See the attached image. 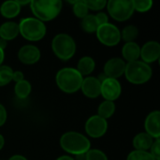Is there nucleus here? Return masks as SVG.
I'll return each instance as SVG.
<instances>
[{
	"mask_svg": "<svg viewBox=\"0 0 160 160\" xmlns=\"http://www.w3.org/2000/svg\"><path fill=\"white\" fill-rule=\"evenodd\" d=\"M61 147L71 155H85L90 150L89 140L78 132H67L60 139Z\"/></svg>",
	"mask_w": 160,
	"mask_h": 160,
	"instance_id": "1",
	"label": "nucleus"
},
{
	"mask_svg": "<svg viewBox=\"0 0 160 160\" xmlns=\"http://www.w3.org/2000/svg\"><path fill=\"white\" fill-rule=\"evenodd\" d=\"M30 5L32 12L41 22L54 19L62 8V2L59 0H33Z\"/></svg>",
	"mask_w": 160,
	"mask_h": 160,
	"instance_id": "2",
	"label": "nucleus"
},
{
	"mask_svg": "<svg viewBox=\"0 0 160 160\" xmlns=\"http://www.w3.org/2000/svg\"><path fill=\"white\" fill-rule=\"evenodd\" d=\"M82 76L78 72L76 68H66L58 71L56 75V82L58 87L65 93L77 92L82 82Z\"/></svg>",
	"mask_w": 160,
	"mask_h": 160,
	"instance_id": "3",
	"label": "nucleus"
},
{
	"mask_svg": "<svg viewBox=\"0 0 160 160\" xmlns=\"http://www.w3.org/2000/svg\"><path fill=\"white\" fill-rule=\"evenodd\" d=\"M125 74L129 82L134 84H142L151 79L152 68L148 64L137 60L126 65Z\"/></svg>",
	"mask_w": 160,
	"mask_h": 160,
	"instance_id": "4",
	"label": "nucleus"
},
{
	"mask_svg": "<svg viewBox=\"0 0 160 160\" xmlns=\"http://www.w3.org/2000/svg\"><path fill=\"white\" fill-rule=\"evenodd\" d=\"M19 25V33L27 40L38 41L44 38L46 34L45 24L35 18H25L21 20Z\"/></svg>",
	"mask_w": 160,
	"mask_h": 160,
	"instance_id": "5",
	"label": "nucleus"
},
{
	"mask_svg": "<svg viewBox=\"0 0 160 160\" xmlns=\"http://www.w3.org/2000/svg\"><path fill=\"white\" fill-rule=\"evenodd\" d=\"M52 48L54 54L58 58L67 61L74 55L76 51V44L70 36L67 34H59L53 38Z\"/></svg>",
	"mask_w": 160,
	"mask_h": 160,
	"instance_id": "6",
	"label": "nucleus"
},
{
	"mask_svg": "<svg viewBox=\"0 0 160 160\" xmlns=\"http://www.w3.org/2000/svg\"><path fill=\"white\" fill-rule=\"evenodd\" d=\"M107 6L110 15L118 22L128 20L134 12L133 1L111 0L107 2Z\"/></svg>",
	"mask_w": 160,
	"mask_h": 160,
	"instance_id": "7",
	"label": "nucleus"
},
{
	"mask_svg": "<svg viewBox=\"0 0 160 160\" xmlns=\"http://www.w3.org/2000/svg\"><path fill=\"white\" fill-rule=\"evenodd\" d=\"M96 32L98 40L103 45L112 47L120 42L121 33L119 29L112 23L107 22L105 24L98 26Z\"/></svg>",
	"mask_w": 160,
	"mask_h": 160,
	"instance_id": "8",
	"label": "nucleus"
},
{
	"mask_svg": "<svg viewBox=\"0 0 160 160\" xmlns=\"http://www.w3.org/2000/svg\"><path fill=\"white\" fill-rule=\"evenodd\" d=\"M122 92L120 82L115 79L106 78L101 82L100 86V94L107 101L116 100Z\"/></svg>",
	"mask_w": 160,
	"mask_h": 160,
	"instance_id": "9",
	"label": "nucleus"
},
{
	"mask_svg": "<svg viewBox=\"0 0 160 160\" xmlns=\"http://www.w3.org/2000/svg\"><path fill=\"white\" fill-rule=\"evenodd\" d=\"M108 128V123L105 119L95 115L90 117L85 124V131L92 138L102 137Z\"/></svg>",
	"mask_w": 160,
	"mask_h": 160,
	"instance_id": "10",
	"label": "nucleus"
},
{
	"mask_svg": "<svg viewBox=\"0 0 160 160\" xmlns=\"http://www.w3.org/2000/svg\"><path fill=\"white\" fill-rule=\"evenodd\" d=\"M126 63L121 58H112L104 66V74L107 78L117 79L125 74Z\"/></svg>",
	"mask_w": 160,
	"mask_h": 160,
	"instance_id": "11",
	"label": "nucleus"
},
{
	"mask_svg": "<svg viewBox=\"0 0 160 160\" xmlns=\"http://www.w3.org/2000/svg\"><path fill=\"white\" fill-rule=\"evenodd\" d=\"M20 61L25 65H32L38 62L40 58L39 50L33 45H25L22 47L18 52Z\"/></svg>",
	"mask_w": 160,
	"mask_h": 160,
	"instance_id": "12",
	"label": "nucleus"
},
{
	"mask_svg": "<svg viewBox=\"0 0 160 160\" xmlns=\"http://www.w3.org/2000/svg\"><path fill=\"white\" fill-rule=\"evenodd\" d=\"M141 56L144 63H153L160 56V45L157 41H149L141 49Z\"/></svg>",
	"mask_w": 160,
	"mask_h": 160,
	"instance_id": "13",
	"label": "nucleus"
},
{
	"mask_svg": "<svg viewBox=\"0 0 160 160\" xmlns=\"http://www.w3.org/2000/svg\"><path fill=\"white\" fill-rule=\"evenodd\" d=\"M100 86L101 82L98 79L95 77H87L82 80V91L89 98H96L100 95Z\"/></svg>",
	"mask_w": 160,
	"mask_h": 160,
	"instance_id": "14",
	"label": "nucleus"
},
{
	"mask_svg": "<svg viewBox=\"0 0 160 160\" xmlns=\"http://www.w3.org/2000/svg\"><path fill=\"white\" fill-rule=\"evenodd\" d=\"M160 112L158 111L152 112L145 120V129L146 133L150 135L152 138L158 140L160 137V128H159Z\"/></svg>",
	"mask_w": 160,
	"mask_h": 160,
	"instance_id": "15",
	"label": "nucleus"
},
{
	"mask_svg": "<svg viewBox=\"0 0 160 160\" xmlns=\"http://www.w3.org/2000/svg\"><path fill=\"white\" fill-rule=\"evenodd\" d=\"M19 34V25L14 22H7L0 26V38L4 40L14 39Z\"/></svg>",
	"mask_w": 160,
	"mask_h": 160,
	"instance_id": "16",
	"label": "nucleus"
},
{
	"mask_svg": "<svg viewBox=\"0 0 160 160\" xmlns=\"http://www.w3.org/2000/svg\"><path fill=\"white\" fill-rule=\"evenodd\" d=\"M123 57L129 63L137 61L141 55V49L135 42H127L122 49Z\"/></svg>",
	"mask_w": 160,
	"mask_h": 160,
	"instance_id": "17",
	"label": "nucleus"
},
{
	"mask_svg": "<svg viewBox=\"0 0 160 160\" xmlns=\"http://www.w3.org/2000/svg\"><path fill=\"white\" fill-rule=\"evenodd\" d=\"M153 144V138L148 135L146 132L138 134L133 140V145L136 151H144L147 152Z\"/></svg>",
	"mask_w": 160,
	"mask_h": 160,
	"instance_id": "18",
	"label": "nucleus"
},
{
	"mask_svg": "<svg viewBox=\"0 0 160 160\" xmlns=\"http://www.w3.org/2000/svg\"><path fill=\"white\" fill-rule=\"evenodd\" d=\"M21 10V6L17 3V1H6L1 5L0 12L5 18H14L16 17Z\"/></svg>",
	"mask_w": 160,
	"mask_h": 160,
	"instance_id": "19",
	"label": "nucleus"
},
{
	"mask_svg": "<svg viewBox=\"0 0 160 160\" xmlns=\"http://www.w3.org/2000/svg\"><path fill=\"white\" fill-rule=\"evenodd\" d=\"M95 67H96V64H95L94 59L89 56H84L81 58L80 61L78 62L76 69L82 76H83V75H89L90 73H92L93 70L95 69Z\"/></svg>",
	"mask_w": 160,
	"mask_h": 160,
	"instance_id": "20",
	"label": "nucleus"
},
{
	"mask_svg": "<svg viewBox=\"0 0 160 160\" xmlns=\"http://www.w3.org/2000/svg\"><path fill=\"white\" fill-rule=\"evenodd\" d=\"M115 112V105L112 101H107L105 100L104 102H102L98 109V116L103 118V119H108L110 118Z\"/></svg>",
	"mask_w": 160,
	"mask_h": 160,
	"instance_id": "21",
	"label": "nucleus"
},
{
	"mask_svg": "<svg viewBox=\"0 0 160 160\" xmlns=\"http://www.w3.org/2000/svg\"><path fill=\"white\" fill-rule=\"evenodd\" d=\"M15 94L20 98H25L29 96L31 92V84L28 81L22 80L19 82H16L14 87Z\"/></svg>",
	"mask_w": 160,
	"mask_h": 160,
	"instance_id": "22",
	"label": "nucleus"
},
{
	"mask_svg": "<svg viewBox=\"0 0 160 160\" xmlns=\"http://www.w3.org/2000/svg\"><path fill=\"white\" fill-rule=\"evenodd\" d=\"M82 27L85 32H88V33L96 32L98 27V22L96 20V16L95 15H87L86 17H84L82 22Z\"/></svg>",
	"mask_w": 160,
	"mask_h": 160,
	"instance_id": "23",
	"label": "nucleus"
},
{
	"mask_svg": "<svg viewBox=\"0 0 160 160\" xmlns=\"http://www.w3.org/2000/svg\"><path fill=\"white\" fill-rule=\"evenodd\" d=\"M138 35H139V30L136 26L128 25L124 28L121 34V38L127 42H133V40L138 37Z\"/></svg>",
	"mask_w": 160,
	"mask_h": 160,
	"instance_id": "24",
	"label": "nucleus"
},
{
	"mask_svg": "<svg viewBox=\"0 0 160 160\" xmlns=\"http://www.w3.org/2000/svg\"><path fill=\"white\" fill-rule=\"evenodd\" d=\"M13 70L8 66H0V86L7 85L12 81Z\"/></svg>",
	"mask_w": 160,
	"mask_h": 160,
	"instance_id": "25",
	"label": "nucleus"
},
{
	"mask_svg": "<svg viewBox=\"0 0 160 160\" xmlns=\"http://www.w3.org/2000/svg\"><path fill=\"white\" fill-rule=\"evenodd\" d=\"M73 12L78 18L83 19L84 17L87 16L88 8L84 5L83 1H75V4L73 6Z\"/></svg>",
	"mask_w": 160,
	"mask_h": 160,
	"instance_id": "26",
	"label": "nucleus"
},
{
	"mask_svg": "<svg viewBox=\"0 0 160 160\" xmlns=\"http://www.w3.org/2000/svg\"><path fill=\"white\" fill-rule=\"evenodd\" d=\"M127 160H156L150 153L144 151H133L131 152Z\"/></svg>",
	"mask_w": 160,
	"mask_h": 160,
	"instance_id": "27",
	"label": "nucleus"
},
{
	"mask_svg": "<svg viewBox=\"0 0 160 160\" xmlns=\"http://www.w3.org/2000/svg\"><path fill=\"white\" fill-rule=\"evenodd\" d=\"M134 10H138L140 12H145L149 10L153 6V1L151 0H136L133 1Z\"/></svg>",
	"mask_w": 160,
	"mask_h": 160,
	"instance_id": "28",
	"label": "nucleus"
},
{
	"mask_svg": "<svg viewBox=\"0 0 160 160\" xmlns=\"http://www.w3.org/2000/svg\"><path fill=\"white\" fill-rule=\"evenodd\" d=\"M85 160H108L106 155L98 149L89 150L85 155Z\"/></svg>",
	"mask_w": 160,
	"mask_h": 160,
	"instance_id": "29",
	"label": "nucleus"
},
{
	"mask_svg": "<svg viewBox=\"0 0 160 160\" xmlns=\"http://www.w3.org/2000/svg\"><path fill=\"white\" fill-rule=\"evenodd\" d=\"M84 5L87 7V8L89 9H93V10H99L102 9L103 8H105V6L107 5V1L104 0H92V1H83Z\"/></svg>",
	"mask_w": 160,
	"mask_h": 160,
	"instance_id": "30",
	"label": "nucleus"
},
{
	"mask_svg": "<svg viewBox=\"0 0 160 160\" xmlns=\"http://www.w3.org/2000/svg\"><path fill=\"white\" fill-rule=\"evenodd\" d=\"M151 152L150 154L152 155V157L156 160H160V141L159 139L157 140L155 142H153L152 146H151Z\"/></svg>",
	"mask_w": 160,
	"mask_h": 160,
	"instance_id": "31",
	"label": "nucleus"
},
{
	"mask_svg": "<svg viewBox=\"0 0 160 160\" xmlns=\"http://www.w3.org/2000/svg\"><path fill=\"white\" fill-rule=\"evenodd\" d=\"M95 16H96V20L98 22V26H100V25L105 24V23L108 22V16L104 12H100V13H98V14H97Z\"/></svg>",
	"mask_w": 160,
	"mask_h": 160,
	"instance_id": "32",
	"label": "nucleus"
},
{
	"mask_svg": "<svg viewBox=\"0 0 160 160\" xmlns=\"http://www.w3.org/2000/svg\"><path fill=\"white\" fill-rule=\"evenodd\" d=\"M6 120H7V112H6V109H5V107L2 104H0V127L5 124Z\"/></svg>",
	"mask_w": 160,
	"mask_h": 160,
	"instance_id": "33",
	"label": "nucleus"
},
{
	"mask_svg": "<svg viewBox=\"0 0 160 160\" xmlns=\"http://www.w3.org/2000/svg\"><path fill=\"white\" fill-rule=\"evenodd\" d=\"M12 80L15 81L16 82H19L23 80V74L22 71H13L12 75Z\"/></svg>",
	"mask_w": 160,
	"mask_h": 160,
	"instance_id": "34",
	"label": "nucleus"
},
{
	"mask_svg": "<svg viewBox=\"0 0 160 160\" xmlns=\"http://www.w3.org/2000/svg\"><path fill=\"white\" fill-rule=\"evenodd\" d=\"M8 160H27L24 157H22V156H20V155H15V156H13V157H11Z\"/></svg>",
	"mask_w": 160,
	"mask_h": 160,
	"instance_id": "35",
	"label": "nucleus"
},
{
	"mask_svg": "<svg viewBox=\"0 0 160 160\" xmlns=\"http://www.w3.org/2000/svg\"><path fill=\"white\" fill-rule=\"evenodd\" d=\"M5 58V53H4V50L0 48V66H2V63L4 61Z\"/></svg>",
	"mask_w": 160,
	"mask_h": 160,
	"instance_id": "36",
	"label": "nucleus"
},
{
	"mask_svg": "<svg viewBox=\"0 0 160 160\" xmlns=\"http://www.w3.org/2000/svg\"><path fill=\"white\" fill-rule=\"evenodd\" d=\"M6 46H7V41L2 39V38H0V48L4 50L6 48Z\"/></svg>",
	"mask_w": 160,
	"mask_h": 160,
	"instance_id": "37",
	"label": "nucleus"
},
{
	"mask_svg": "<svg viewBox=\"0 0 160 160\" xmlns=\"http://www.w3.org/2000/svg\"><path fill=\"white\" fill-rule=\"evenodd\" d=\"M56 160H74L72 158L70 157H68V156H63V157H60L58 158Z\"/></svg>",
	"mask_w": 160,
	"mask_h": 160,
	"instance_id": "38",
	"label": "nucleus"
},
{
	"mask_svg": "<svg viewBox=\"0 0 160 160\" xmlns=\"http://www.w3.org/2000/svg\"><path fill=\"white\" fill-rule=\"evenodd\" d=\"M4 143H5V140H4L3 136H2V135H0V150L3 148V146H4Z\"/></svg>",
	"mask_w": 160,
	"mask_h": 160,
	"instance_id": "39",
	"label": "nucleus"
},
{
	"mask_svg": "<svg viewBox=\"0 0 160 160\" xmlns=\"http://www.w3.org/2000/svg\"><path fill=\"white\" fill-rule=\"evenodd\" d=\"M31 1H17V3L21 6V5H25V4H28L30 3Z\"/></svg>",
	"mask_w": 160,
	"mask_h": 160,
	"instance_id": "40",
	"label": "nucleus"
}]
</instances>
